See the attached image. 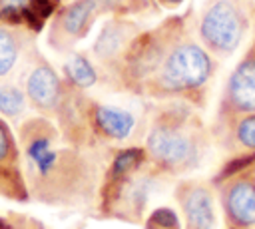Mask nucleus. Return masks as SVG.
<instances>
[{"mask_svg": "<svg viewBox=\"0 0 255 229\" xmlns=\"http://www.w3.org/2000/svg\"><path fill=\"white\" fill-rule=\"evenodd\" d=\"M8 147H10L8 135H6V131L0 127V159H4V157L8 155Z\"/></svg>", "mask_w": 255, "mask_h": 229, "instance_id": "nucleus-18", "label": "nucleus"}, {"mask_svg": "<svg viewBox=\"0 0 255 229\" xmlns=\"http://www.w3.org/2000/svg\"><path fill=\"white\" fill-rule=\"evenodd\" d=\"M30 155L34 157V161L38 163V167L42 171H48L50 165L54 163V153L48 149V141L46 139H36L30 145Z\"/></svg>", "mask_w": 255, "mask_h": 229, "instance_id": "nucleus-14", "label": "nucleus"}, {"mask_svg": "<svg viewBox=\"0 0 255 229\" xmlns=\"http://www.w3.org/2000/svg\"><path fill=\"white\" fill-rule=\"evenodd\" d=\"M151 223H157L161 229H177V219L169 209H159L151 215Z\"/></svg>", "mask_w": 255, "mask_h": 229, "instance_id": "nucleus-17", "label": "nucleus"}, {"mask_svg": "<svg viewBox=\"0 0 255 229\" xmlns=\"http://www.w3.org/2000/svg\"><path fill=\"white\" fill-rule=\"evenodd\" d=\"M94 8V0H80L76 2L68 12H66V18H64V26L68 32L72 34H78L82 30V26L86 24L88 20V14L92 12Z\"/></svg>", "mask_w": 255, "mask_h": 229, "instance_id": "nucleus-10", "label": "nucleus"}, {"mask_svg": "<svg viewBox=\"0 0 255 229\" xmlns=\"http://www.w3.org/2000/svg\"><path fill=\"white\" fill-rule=\"evenodd\" d=\"M237 137L243 145L255 147V115L245 117L237 127Z\"/></svg>", "mask_w": 255, "mask_h": 229, "instance_id": "nucleus-15", "label": "nucleus"}, {"mask_svg": "<svg viewBox=\"0 0 255 229\" xmlns=\"http://www.w3.org/2000/svg\"><path fill=\"white\" fill-rule=\"evenodd\" d=\"M139 157H141V153H139L137 149L124 151V153H122V155L116 159V165H114L116 173H126V171H129V169H133V167L137 165Z\"/></svg>", "mask_w": 255, "mask_h": 229, "instance_id": "nucleus-16", "label": "nucleus"}, {"mask_svg": "<svg viewBox=\"0 0 255 229\" xmlns=\"http://www.w3.org/2000/svg\"><path fill=\"white\" fill-rule=\"evenodd\" d=\"M56 6V0H0V18L20 22L38 20L48 16Z\"/></svg>", "mask_w": 255, "mask_h": 229, "instance_id": "nucleus-7", "label": "nucleus"}, {"mask_svg": "<svg viewBox=\"0 0 255 229\" xmlns=\"http://www.w3.org/2000/svg\"><path fill=\"white\" fill-rule=\"evenodd\" d=\"M96 117L100 127L112 137H126L133 127V117L116 108H98Z\"/></svg>", "mask_w": 255, "mask_h": 229, "instance_id": "nucleus-9", "label": "nucleus"}, {"mask_svg": "<svg viewBox=\"0 0 255 229\" xmlns=\"http://www.w3.org/2000/svg\"><path fill=\"white\" fill-rule=\"evenodd\" d=\"M211 72V62L207 54L195 44L177 46L165 66H163V82L169 88H197L201 86Z\"/></svg>", "mask_w": 255, "mask_h": 229, "instance_id": "nucleus-1", "label": "nucleus"}, {"mask_svg": "<svg viewBox=\"0 0 255 229\" xmlns=\"http://www.w3.org/2000/svg\"><path fill=\"white\" fill-rule=\"evenodd\" d=\"M183 209L187 217V229H211L213 227V221H215L213 203H211V195L205 189L201 187L191 189L183 201Z\"/></svg>", "mask_w": 255, "mask_h": 229, "instance_id": "nucleus-6", "label": "nucleus"}, {"mask_svg": "<svg viewBox=\"0 0 255 229\" xmlns=\"http://www.w3.org/2000/svg\"><path fill=\"white\" fill-rule=\"evenodd\" d=\"M147 145H149L151 155L167 165L185 163L193 153V143L189 141V137H185L183 133L175 129H167V127L155 129L149 135Z\"/></svg>", "mask_w": 255, "mask_h": 229, "instance_id": "nucleus-3", "label": "nucleus"}, {"mask_svg": "<svg viewBox=\"0 0 255 229\" xmlns=\"http://www.w3.org/2000/svg\"><path fill=\"white\" fill-rule=\"evenodd\" d=\"M225 209L237 225H255V185L251 181H235L225 193Z\"/></svg>", "mask_w": 255, "mask_h": 229, "instance_id": "nucleus-4", "label": "nucleus"}, {"mask_svg": "<svg viewBox=\"0 0 255 229\" xmlns=\"http://www.w3.org/2000/svg\"><path fill=\"white\" fill-rule=\"evenodd\" d=\"M58 78L50 68H36L28 80V94L38 106H54L58 100Z\"/></svg>", "mask_w": 255, "mask_h": 229, "instance_id": "nucleus-8", "label": "nucleus"}, {"mask_svg": "<svg viewBox=\"0 0 255 229\" xmlns=\"http://www.w3.org/2000/svg\"><path fill=\"white\" fill-rule=\"evenodd\" d=\"M24 108V98L16 88H0V112L18 114Z\"/></svg>", "mask_w": 255, "mask_h": 229, "instance_id": "nucleus-13", "label": "nucleus"}, {"mask_svg": "<svg viewBox=\"0 0 255 229\" xmlns=\"http://www.w3.org/2000/svg\"><path fill=\"white\" fill-rule=\"evenodd\" d=\"M68 74L72 76V80L78 86H84V88L86 86H92L96 82V74H94L92 66L84 58H80V56H76V58H72L68 62Z\"/></svg>", "mask_w": 255, "mask_h": 229, "instance_id": "nucleus-11", "label": "nucleus"}, {"mask_svg": "<svg viewBox=\"0 0 255 229\" xmlns=\"http://www.w3.org/2000/svg\"><path fill=\"white\" fill-rule=\"evenodd\" d=\"M241 34L243 22L231 2L219 0L205 12L201 22V36L211 48L219 52H233L241 40Z\"/></svg>", "mask_w": 255, "mask_h": 229, "instance_id": "nucleus-2", "label": "nucleus"}, {"mask_svg": "<svg viewBox=\"0 0 255 229\" xmlns=\"http://www.w3.org/2000/svg\"><path fill=\"white\" fill-rule=\"evenodd\" d=\"M163 2H177V0H163Z\"/></svg>", "mask_w": 255, "mask_h": 229, "instance_id": "nucleus-19", "label": "nucleus"}, {"mask_svg": "<svg viewBox=\"0 0 255 229\" xmlns=\"http://www.w3.org/2000/svg\"><path fill=\"white\" fill-rule=\"evenodd\" d=\"M16 42H14V38L8 34V32H4V30H0V76H4L12 66H14V62H16Z\"/></svg>", "mask_w": 255, "mask_h": 229, "instance_id": "nucleus-12", "label": "nucleus"}, {"mask_svg": "<svg viewBox=\"0 0 255 229\" xmlns=\"http://www.w3.org/2000/svg\"><path fill=\"white\" fill-rule=\"evenodd\" d=\"M229 98L237 110L255 112V60L243 62L229 80Z\"/></svg>", "mask_w": 255, "mask_h": 229, "instance_id": "nucleus-5", "label": "nucleus"}]
</instances>
